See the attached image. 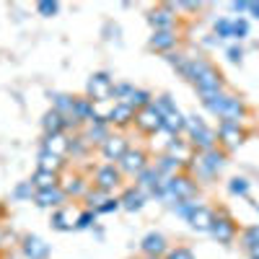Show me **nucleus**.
Returning a JSON list of instances; mask_svg holds the SVG:
<instances>
[{
	"label": "nucleus",
	"mask_w": 259,
	"mask_h": 259,
	"mask_svg": "<svg viewBox=\"0 0 259 259\" xmlns=\"http://www.w3.org/2000/svg\"><path fill=\"white\" fill-rule=\"evenodd\" d=\"M148 259H163V256H148Z\"/></svg>",
	"instance_id": "49"
},
{
	"label": "nucleus",
	"mask_w": 259,
	"mask_h": 259,
	"mask_svg": "<svg viewBox=\"0 0 259 259\" xmlns=\"http://www.w3.org/2000/svg\"><path fill=\"white\" fill-rule=\"evenodd\" d=\"M215 34H218V39H228V36H233V21H231V18L215 21Z\"/></svg>",
	"instance_id": "36"
},
{
	"label": "nucleus",
	"mask_w": 259,
	"mask_h": 259,
	"mask_svg": "<svg viewBox=\"0 0 259 259\" xmlns=\"http://www.w3.org/2000/svg\"><path fill=\"white\" fill-rule=\"evenodd\" d=\"M177 31H153V36H150V50H156V52H171L177 47Z\"/></svg>",
	"instance_id": "21"
},
{
	"label": "nucleus",
	"mask_w": 259,
	"mask_h": 259,
	"mask_svg": "<svg viewBox=\"0 0 259 259\" xmlns=\"http://www.w3.org/2000/svg\"><path fill=\"white\" fill-rule=\"evenodd\" d=\"M166 259H194V254H192L189 249H184V246H177V249H171V251H168Z\"/></svg>",
	"instance_id": "44"
},
{
	"label": "nucleus",
	"mask_w": 259,
	"mask_h": 259,
	"mask_svg": "<svg viewBox=\"0 0 259 259\" xmlns=\"http://www.w3.org/2000/svg\"><path fill=\"white\" fill-rule=\"evenodd\" d=\"M156 168H158V174L163 177V179H171V177H177V174H182V163L174 158V156H168V153H163L161 158H156V163H153Z\"/></svg>",
	"instance_id": "23"
},
{
	"label": "nucleus",
	"mask_w": 259,
	"mask_h": 259,
	"mask_svg": "<svg viewBox=\"0 0 259 259\" xmlns=\"http://www.w3.org/2000/svg\"><path fill=\"white\" fill-rule=\"evenodd\" d=\"M212 221H215V212L210 207H205V205H200L197 210L189 215L192 228H197V231H210L212 228Z\"/></svg>",
	"instance_id": "24"
},
{
	"label": "nucleus",
	"mask_w": 259,
	"mask_h": 259,
	"mask_svg": "<svg viewBox=\"0 0 259 259\" xmlns=\"http://www.w3.org/2000/svg\"><path fill=\"white\" fill-rule=\"evenodd\" d=\"M145 200H148V194H145L140 187H127V189L122 192V197H119L122 207H124V210H130V212L140 210V207L145 205Z\"/></svg>",
	"instance_id": "19"
},
{
	"label": "nucleus",
	"mask_w": 259,
	"mask_h": 259,
	"mask_svg": "<svg viewBox=\"0 0 259 259\" xmlns=\"http://www.w3.org/2000/svg\"><path fill=\"white\" fill-rule=\"evenodd\" d=\"M65 166V158L47 153V150H39V168L41 171H52V174H60V168Z\"/></svg>",
	"instance_id": "29"
},
{
	"label": "nucleus",
	"mask_w": 259,
	"mask_h": 259,
	"mask_svg": "<svg viewBox=\"0 0 259 259\" xmlns=\"http://www.w3.org/2000/svg\"><path fill=\"white\" fill-rule=\"evenodd\" d=\"M41 127H45V135H60L65 133V117L55 109H50L45 114V119H41Z\"/></svg>",
	"instance_id": "27"
},
{
	"label": "nucleus",
	"mask_w": 259,
	"mask_h": 259,
	"mask_svg": "<svg viewBox=\"0 0 259 259\" xmlns=\"http://www.w3.org/2000/svg\"><path fill=\"white\" fill-rule=\"evenodd\" d=\"M184 130L189 133V143L197 153H205V150L218 148V130L207 127L200 117H187L184 119Z\"/></svg>",
	"instance_id": "2"
},
{
	"label": "nucleus",
	"mask_w": 259,
	"mask_h": 259,
	"mask_svg": "<svg viewBox=\"0 0 259 259\" xmlns=\"http://www.w3.org/2000/svg\"><path fill=\"white\" fill-rule=\"evenodd\" d=\"M34 194H36V187L31 184V179L29 182H21L13 189V197H18V200H34Z\"/></svg>",
	"instance_id": "34"
},
{
	"label": "nucleus",
	"mask_w": 259,
	"mask_h": 259,
	"mask_svg": "<svg viewBox=\"0 0 259 259\" xmlns=\"http://www.w3.org/2000/svg\"><path fill=\"white\" fill-rule=\"evenodd\" d=\"M41 150L65 158V156L70 153V138L65 135V133H60V135H45V140H41Z\"/></svg>",
	"instance_id": "16"
},
{
	"label": "nucleus",
	"mask_w": 259,
	"mask_h": 259,
	"mask_svg": "<svg viewBox=\"0 0 259 259\" xmlns=\"http://www.w3.org/2000/svg\"><path fill=\"white\" fill-rule=\"evenodd\" d=\"M80 135L85 138V143H89V145H99V148H101V143L112 135V133H109V122H91V124H83V133H80Z\"/></svg>",
	"instance_id": "17"
},
{
	"label": "nucleus",
	"mask_w": 259,
	"mask_h": 259,
	"mask_svg": "<svg viewBox=\"0 0 259 259\" xmlns=\"http://www.w3.org/2000/svg\"><path fill=\"white\" fill-rule=\"evenodd\" d=\"M182 130H184V117L179 114V109L163 117V133H168L171 138H177Z\"/></svg>",
	"instance_id": "31"
},
{
	"label": "nucleus",
	"mask_w": 259,
	"mask_h": 259,
	"mask_svg": "<svg viewBox=\"0 0 259 259\" xmlns=\"http://www.w3.org/2000/svg\"><path fill=\"white\" fill-rule=\"evenodd\" d=\"M94 221H96V212H94V210H85V212H80V215H78L75 228H91V226H94Z\"/></svg>",
	"instance_id": "41"
},
{
	"label": "nucleus",
	"mask_w": 259,
	"mask_h": 259,
	"mask_svg": "<svg viewBox=\"0 0 259 259\" xmlns=\"http://www.w3.org/2000/svg\"><path fill=\"white\" fill-rule=\"evenodd\" d=\"M153 106H156V112H158L161 117L177 112V106H174V101H171V96H158V99L153 101Z\"/></svg>",
	"instance_id": "35"
},
{
	"label": "nucleus",
	"mask_w": 259,
	"mask_h": 259,
	"mask_svg": "<svg viewBox=\"0 0 259 259\" xmlns=\"http://www.w3.org/2000/svg\"><path fill=\"white\" fill-rule=\"evenodd\" d=\"M36 11H39L41 16H55V13L60 11V3H55V0H41V3L36 6Z\"/></svg>",
	"instance_id": "40"
},
{
	"label": "nucleus",
	"mask_w": 259,
	"mask_h": 259,
	"mask_svg": "<svg viewBox=\"0 0 259 259\" xmlns=\"http://www.w3.org/2000/svg\"><path fill=\"white\" fill-rule=\"evenodd\" d=\"M249 31V24L244 18H233V39H244Z\"/></svg>",
	"instance_id": "42"
},
{
	"label": "nucleus",
	"mask_w": 259,
	"mask_h": 259,
	"mask_svg": "<svg viewBox=\"0 0 259 259\" xmlns=\"http://www.w3.org/2000/svg\"><path fill=\"white\" fill-rule=\"evenodd\" d=\"M130 122H135V109H133L130 104H117L114 112H112V117H109V124H114V127H127Z\"/></svg>",
	"instance_id": "26"
},
{
	"label": "nucleus",
	"mask_w": 259,
	"mask_h": 259,
	"mask_svg": "<svg viewBox=\"0 0 259 259\" xmlns=\"http://www.w3.org/2000/svg\"><path fill=\"white\" fill-rule=\"evenodd\" d=\"M231 8L236 13H241V11H249V3H244V0H236V3H231Z\"/></svg>",
	"instance_id": "47"
},
{
	"label": "nucleus",
	"mask_w": 259,
	"mask_h": 259,
	"mask_svg": "<svg viewBox=\"0 0 259 259\" xmlns=\"http://www.w3.org/2000/svg\"><path fill=\"white\" fill-rule=\"evenodd\" d=\"M31 184L36 187V192H39V189H55V187H60V174L36 168V174L31 177Z\"/></svg>",
	"instance_id": "28"
},
{
	"label": "nucleus",
	"mask_w": 259,
	"mask_h": 259,
	"mask_svg": "<svg viewBox=\"0 0 259 259\" xmlns=\"http://www.w3.org/2000/svg\"><path fill=\"white\" fill-rule=\"evenodd\" d=\"M135 124H138L140 133L156 135V133H161V130H163V117L156 112V106L150 104V106H145V109L135 112Z\"/></svg>",
	"instance_id": "10"
},
{
	"label": "nucleus",
	"mask_w": 259,
	"mask_h": 259,
	"mask_svg": "<svg viewBox=\"0 0 259 259\" xmlns=\"http://www.w3.org/2000/svg\"><path fill=\"white\" fill-rule=\"evenodd\" d=\"M148 24L153 26V31H174L177 26V16H174V6H158L148 13Z\"/></svg>",
	"instance_id": "11"
},
{
	"label": "nucleus",
	"mask_w": 259,
	"mask_h": 259,
	"mask_svg": "<svg viewBox=\"0 0 259 259\" xmlns=\"http://www.w3.org/2000/svg\"><path fill=\"white\" fill-rule=\"evenodd\" d=\"M114 91V80L109 73H94L89 78V85H85V96L91 101H109Z\"/></svg>",
	"instance_id": "6"
},
{
	"label": "nucleus",
	"mask_w": 259,
	"mask_h": 259,
	"mask_svg": "<svg viewBox=\"0 0 259 259\" xmlns=\"http://www.w3.org/2000/svg\"><path fill=\"white\" fill-rule=\"evenodd\" d=\"M210 231H212L215 239L223 241V244H231L236 239V223H233V218H231L228 212H218V215H215Z\"/></svg>",
	"instance_id": "13"
},
{
	"label": "nucleus",
	"mask_w": 259,
	"mask_h": 259,
	"mask_svg": "<svg viewBox=\"0 0 259 259\" xmlns=\"http://www.w3.org/2000/svg\"><path fill=\"white\" fill-rule=\"evenodd\" d=\"M62 189H65V194H68V197H70V194H73V197H78V194H85V182H83L80 177H75V179H70L68 184H65Z\"/></svg>",
	"instance_id": "37"
},
{
	"label": "nucleus",
	"mask_w": 259,
	"mask_h": 259,
	"mask_svg": "<svg viewBox=\"0 0 259 259\" xmlns=\"http://www.w3.org/2000/svg\"><path fill=\"white\" fill-rule=\"evenodd\" d=\"M106 200H109V194L106 192H101V189H96V192H85V205H89V210H99Z\"/></svg>",
	"instance_id": "33"
},
{
	"label": "nucleus",
	"mask_w": 259,
	"mask_h": 259,
	"mask_svg": "<svg viewBox=\"0 0 259 259\" xmlns=\"http://www.w3.org/2000/svg\"><path fill=\"white\" fill-rule=\"evenodd\" d=\"M21 249H24V259H50V244H45L39 236H26Z\"/></svg>",
	"instance_id": "18"
},
{
	"label": "nucleus",
	"mask_w": 259,
	"mask_h": 259,
	"mask_svg": "<svg viewBox=\"0 0 259 259\" xmlns=\"http://www.w3.org/2000/svg\"><path fill=\"white\" fill-rule=\"evenodd\" d=\"M52 226L57 231H73V223H68V210H57L52 215Z\"/></svg>",
	"instance_id": "38"
},
{
	"label": "nucleus",
	"mask_w": 259,
	"mask_h": 259,
	"mask_svg": "<svg viewBox=\"0 0 259 259\" xmlns=\"http://www.w3.org/2000/svg\"><path fill=\"white\" fill-rule=\"evenodd\" d=\"M94 184H96V189H101V192H114L119 184H122V171L114 166V163H101L96 171H94Z\"/></svg>",
	"instance_id": "8"
},
{
	"label": "nucleus",
	"mask_w": 259,
	"mask_h": 259,
	"mask_svg": "<svg viewBox=\"0 0 259 259\" xmlns=\"http://www.w3.org/2000/svg\"><path fill=\"white\" fill-rule=\"evenodd\" d=\"M130 106H133L135 112H140V109H145V106H150L153 104V96H150L148 91H143V89H135L133 91V96H130V101H127Z\"/></svg>",
	"instance_id": "32"
},
{
	"label": "nucleus",
	"mask_w": 259,
	"mask_h": 259,
	"mask_svg": "<svg viewBox=\"0 0 259 259\" xmlns=\"http://www.w3.org/2000/svg\"><path fill=\"white\" fill-rule=\"evenodd\" d=\"M246 189H249L246 179H231V192L233 194H246Z\"/></svg>",
	"instance_id": "45"
},
{
	"label": "nucleus",
	"mask_w": 259,
	"mask_h": 259,
	"mask_svg": "<svg viewBox=\"0 0 259 259\" xmlns=\"http://www.w3.org/2000/svg\"><path fill=\"white\" fill-rule=\"evenodd\" d=\"M194 89H197V94H200L202 101H210V99H215V96L226 94V91H223V89H226V85H223V75L215 70L212 65H210V68H207L197 80H194Z\"/></svg>",
	"instance_id": "5"
},
{
	"label": "nucleus",
	"mask_w": 259,
	"mask_h": 259,
	"mask_svg": "<svg viewBox=\"0 0 259 259\" xmlns=\"http://www.w3.org/2000/svg\"><path fill=\"white\" fill-rule=\"evenodd\" d=\"M73 106H75V96H68V94H55L52 96V109L60 112L62 117H70Z\"/></svg>",
	"instance_id": "30"
},
{
	"label": "nucleus",
	"mask_w": 259,
	"mask_h": 259,
	"mask_svg": "<svg viewBox=\"0 0 259 259\" xmlns=\"http://www.w3.org/2000/svg\"><path fill=\"white\" fill-rule=\"evenodd\" d=\"M166 153L174 156L182 166H187V163H192V158H194V148H192V143H187V140L171 138L168 145H166Z\"/></svg>",
	"instance_id": "15"
},
{
	"label": "nucleus",
	"mask_w": 259,
	"mask_h": 259,
	"mask_svg": "<svg viewBox=\"0 0 259 259\" xmlns=\"http://www.w3.org/2000/svg\"><path fill=\"white\" fill-rule=\"evenodd\" d=\"M70 117H75L80 124H91V122H96V119H94V101H91L89 96H78Z\"/></svg>",
	"instance_id": "22"
},
{
	"label": "nucleus",
	"mask_w": 259,
	"mask_h": 259,
	"mask_svg": "<svg viewBox=\"0 0 259 259\" xmlns=\"http://www.w3.org/2000/svg\"><path fill=\"white\" fill-rule=\"evenodd\" d=\"M140 249L145 251V256H163V254L168 251L166 239H163L161 233H148L145 239L140 241Z\"/></svg>",
	"instance_id": "20"
},
{
	"label": "nucleus",
	"mask_w": 259,
	"mask_h": 259,
	"mask_svg": "<svg viewBox=\"0 0 259 259\" xmlns=\"http://www.w3.org/2000/svg\"><path fill=\"white\" fill-rule=\"evenodd\" d=\"M148 166H150L148 156H145V150H140V148H130L127 153L117 161V168L122 171L124 177H138V174H143Z\"/></svg>",
	"instance_id": "7"
},
{
	"label": "nucleus",
	"mask_w": 259,
	"mask_h": 259,
	"mask_svg": "<svg viewBox=\"0 0 259 259\" xmlns=\"http://www.w3.org/2000/svg\"><path fill=\"white\" fill-rule=\"evenodd\" d=\"M119 207H122L119 197H109V200H106V202L96 210V215H99V212H114V210H119Z\"/></svg>",
	"instance_id": "43"
},
{
	"label": "nucleus",
	"mask_w": 259,
	"mask_h": 259,
	"mask_svg": "<svg viewBox=\"0 0 259 259\" xmlns=\"http://www.w3.org/2000/svg\"><path fill=\"white\" fill-rule=\"evenodd\" d=\"M205 104V109L215 117H221L226 122H241V117L246 114V106L239 96H233V94H221V96H215L210 101H202Z\"/></svg>",
	"instance_id": "1"
},
{
	"label": "nucleus",
	"mask_w": 259,
	"mask_h": 259,
	"mask_svg": "<svg viewBox=\"0 0 259 259\" xmlns=\"http://www.w3.org/2000/svg\"><path fill=\"white\" fill-rule=\"evenodd\" d=\"M34 202L39 207H62L68 202V194H65L62 187H55V189H39L34 194Z\"/></svg>",
	"instance_id": "14"
},
{
	"label": "nucleus",
	"mask_w": 259,
	"mask_h": 259,
	"mask_svg": "<svg viewBox=\"0 0 259 259\" xmlns=\"http://www.w3.org/2000/svg\"><path fill=\"white\" fill-rule=\"evenodd\" d=\"M130 150V143H127V138L124 135H119V133H114V135H109L104 143H101V156L109 161V163H114V161H119L124 153Z\"/></svg>",
	"instance_id": "12"
},
{
	"label": "nucleus",
	"mask_w": 259,
	"mask_h": 259,
	"mask_svg": "<svg viewBox=\"0 0 259 259\" xmlns=\"http://www.w3.org/2000/svg\"><path fill=\"white\" fill-rule=\"evenodd\" d=\"M223 163H226V150L212 148V150H205V153H197L189 166L194 168V174H197L200 179H212V177H218Z\"/></svg>",
	"instance_id": "4"
},
{
	"label": "nucleus",
	"mask_w": 259,
	"mask_h": 259,
	"mask_svg": "<svg viewBox=\"0 0 259 259\" xmlns=\"http://www.w3.org/2000/svg\"><path fill=\"white\" fill-rule=\"evenodd\" d=\"M197 197V184L187 174H177L171 179H163V189H161V200H168L171 205L179 200H194Z\"/></svg>",
	"instance_id": "3"
},
{
	"label": "nucleus",
	"mask_w": 259,
	"mask_h": 259,
	"mask_svg": "<svg viewBox=\"0 0 259 259\" xmlns=\"http://www.w3.org/2000/svg\"><path fill=\"white\" fill-rule=\"evenodd\" d=\"M241 246L251 259H259V226H249L241 233Z\"/></svg>",
	"instance_id": "25"
},
{
	"label": "nucleus",
	"mask_w": 259,
	"mask_h": 259,
	"mask_svg": "<svg viewBox=\"0 0 259 259\" xmlns=\"http://www.w3.org/2000/svg\"><path fill=\"white\" fill-rule=\"evenodd\" d=\"M91 145L85 143V138L83 135H78V138H70V153L73 156H85V150H89Z\"/></svg>",
	"instance_id": "39"
},
{
	"label": "nucleus",
	"mask_w": 259,
	"mask_h": 259,
	"mask_svg": "<svg viewBox=\"0 0 259 259\" xmlns=\"http://www.w3.org/2000/svg\"><path fill=\"white\" fill-rule=\"evenodd\" d=\"M244 140H246V133L241 130L239 122H226V119H221V124H218V143L223 145V150H236Z\"/></svg>",
	"instance_id": "9"
},
{
	"label": "nucleus",
	"mask_w": 259,
	"mask_h": 259,
	"mask_svg": "<svg viewBox=\"0 0 259 259\" xmlns=\"http://www.w3.org/2000/svg\"><path fill=\"white\" fill-rule=\"evenodd\" d=\"M249 11L254 13V18H259V3H249Z\"/></svg>",
	"instance_id": "48"
},
{
	"label": "nucleus",
	"mask_w": 259,
	"mask_h": 259,
	"mask_svg": "<svg viewBox=\"0 0 259 259\" xmlns=\"http://www.w3.org/2000/svg\"><path fill=\"white\" fill-rule=\"evenodd\" d=\"M241 57H244V50L241 47H231L228 50V60L231 62H241Z\"/></svg>",
	"instance_id": "46"
}]
</instances>
